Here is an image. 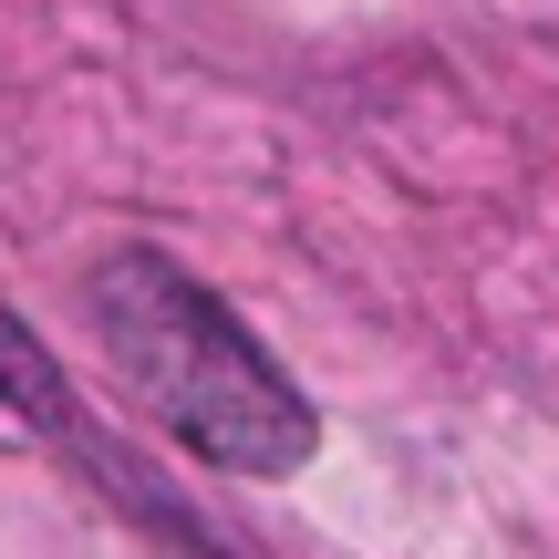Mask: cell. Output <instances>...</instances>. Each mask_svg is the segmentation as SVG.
<instances>
[{
    "label": "cell",
    "mask_w": 559,
    "mask_h": 559,
    "mask_svg": "<svg viewBox=\"0 0 559 559\" xmlns=\"http://www.w3.org/2000/svg\"><path fill=\"white\" fill-rule=\"evenodd\" d=\"M83 300H94L104 362L124 373V394L187 456L228 466V477H290V466H311L321 415L300 404V383L270 362V342H249V321L207 280H187L156 249H124V260L94 270Z\"/></svg>",
    "instance_id": "obj_1"
},
{
    "label": "cell",
    "mask_w": 559,
    "mask_h": 559,
    "mask_svg": "<svg viewBox=\"0 0 559 559\" xmlns=\"http://www.w3.org/2000/svg\"><path fill=\"white\" fill-rule=\"evenodd\" d=\"M0 394H11V404H21L32 425H52V436H73V394H62L52 353H41V342L21 332L11 311H0Z\"/></svg>",
    "instance_id": "obj_2"
}]
</instances>
